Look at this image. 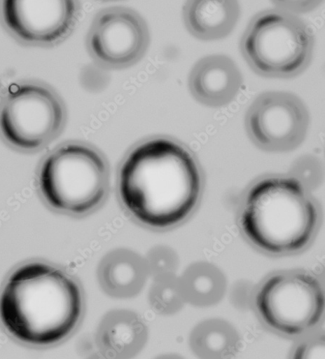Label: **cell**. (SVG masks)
Wrapping results in <instances>:
<instances>
[{
  "mask_svg": "<svg viewBox=\"0 0 325 359\" xmlns=\"http://www.w3.org/2000/svg\"><path fill=\"white\" fill-rule=\"evenodd\" d=\"M81 313L76 283L58 269L27 264L11 276L0 296V318L16 339L49 345L69 336Z\"/></svg>",
  "mask_w": 325,
  "mask_h": 359,
  "instance_id": "2",
  "label": "cell"
},
{
  "mask_svg": "<svg viewBox=\"0 0 325 359\" xmlns=\"http://www.w3.org/2000/svg\"><path fill=\"white\" fill-rule=\"evenodd\" d=\"M146 266L137 254L129 250H116L102 262L99 280L111 295L131 297L141 289L146 278Z\"/></svg>",
  "mask_w": 325,
  "mask_h": 359,
  "instance_id": "13",
  "label": "cell"
},
{
  "mask_svg": "<svg viewBox=\"0 0 325 359\" xmlns=\"http://www.w3.org/2000/svg\"><path fill=\"white\" fill-rule=\"evenodd\" d=\"M150 43L148 27L135 11L114 7L95 18L87 39L92 56L102 66L124 68L139 61Z\"/></svg>",
  "mask_w": 325,
  "mask_h": 359,
  "instance_id": "10",
  "label": "cell"
},
{
  "mask_svg": "<svg viewBox=\"0 0 325 359\" xmlns=\"http://www.w3.org/2000/svg\"><path fill=\"white\" fill-rule=\"evenodd\" d=\"M317 218L315 205L298 180L270 177L248 192L242 225L257 247L282 254L298 251L308 244Z\"/></svg>",
  "mask_w": 325,
  "mask_h": 359,
  "instance_id": "3",
  "label": "cell"
},
{
  "mask_svg": "<svg viewBox=\"0 0 325 359\" xmlns=\"http://www.w3.org/2000/svg\"><path fill=\"white\" fill-rule=\"evenodd\" d=\"M191 285L195 292L198 294L205 293L209 292L210 289L211 281L208 278L198 276L193 278Z\"/></svg>",
  "mask_w": 325,
  "mask_h": 359,
  "instance_id": "18",
  "label": "cell"
},
{
  "mask_svg": "<svg viewBox=\"0 0 325 359\" xmlns=\"http://www.w3.org/2000/svg\"><path fill=\"white\" fill-rule=\"evenodd\" d=\"M242 83L239 69L231 59L224 55H211L200 60L189 80L194 97L214 107L230 102L239 93Z\"/></svg>",
  "mask_w": 325,
  "mask_h": 359,
  "instance_id": "11",
  "label": "cell"
},
{
  "mask_svg": "<svg viewBox=\"0 0 325 359\" xmlns=\"http://www.w3.org/2000/svg\"><path fill=\"white\" fill-rule=\"evenodd\" d=\"M39 184L45 200L57 210L85 214L92 211L106 196L107 165L103 157L90 147L64 144L43 162Z\"/></svg>",
  "mask_w": 325,
  "mask_h": 359,
  "instance_id": "4",
  "label": "cell"
},
{
  "mask_svg": "<svg viewBox=\"0 0 325 359\" xmlns=\"http://www.w3.org/2000/svg\"><path fill=\"white\" fill-rule=\"evenodd\" d=\"M324 356V344L321 342H316L309 345L303 346L297 351L298 358H317Z\"/></svg>",
  "mask_w": 325,
  "mask_h": 359,
  "instance_id": "17",
  "label": "cell"
},
{
  "mask_svg": "<svg viewBox=\"0 0 325 359\" xmlns=\"http://www.w3.org/2000/svg\"><path fill=\"white\" fill-rule=\"evenodd\" d=\"M240 15L238 0H187L184 19L188 31L202 41L224 39Z\"/></svg>",
  "mask_w": 325,
  "mask_h": 359,
  "instance_id": "12",
  "label": "cell"
},
{
  "mask_svg": "<svg viewBox=\"0 0 325 359\" xmlns=\"http://www.w3.org/2000/svg\"><path fill=\"white\" fill-rule=\"evenodd\" d=\"M309 115L303 102L286 93H268L259 96L247 116V128L252 141L270 152H287L304 140Z\"/></svg>",
  "mask_w": 325,
  "mask_h": 359,
  "instance_id": "9",
  "label": "cell"
},
{
  "mask_svg": "<svg viewBox=\"0 0 325 359\" xmlns=\"http://www.w3.org/2000/svg\"><path fill=\"white\" fill-rule=\"evenodd\" d=\"M256 306L263 319L289 335L306 332L320 319L324 295L319 282L304 273L276 276L261 287Z\"/></svg>",
  "mask_w": 325,
  "mask_h": 359,
  "instance_id": "7",
  "label": "cell"
},
{
  "mask_svg": "<svg viewBox=\"0 0 325 359\" xmlns=\"http://www.w3.org/2000/svg\"><path fill=\"white\" fill-rule=\"evenodd\" d=\"M99 340L104 351L116 357L133 355L143 346L146 328L133 313L118 311L109 313L102 323Z\"/></svg>",
  "mask_w": 325,
  "mask_h": 359,
  "instance_id": "14",
  "label": "cell"
},
{
  "mask_svg": "<svg viewBox=\"0 0 325 359\" xmlns=\"http://www.w3.org/2000/svg\"><path fill=\"white\" fill-rule=\"evenodd\" d=\"M200 173L193 157L167 139L147 141L130 154L120 177V192L128 210L142 223L171 226L184 220L196 205Z\"/></svg>",
  "mask_w": 325,
  "mask_h": 359,
  "instance_id": "1",
  "label": "cell"
},
{
  "mask_svg": "<svg viewBox=\"0 0 325 359\" xmlns=\"http://www.w3.org/2000/svg\"><path fill=\"white\" fill-rule=\"evenodd\" d=\"M102 2H114V1H120V0H99Z\"/></svg>",
  "mask_w": 325,
  "mask_h": 359,
  "instance_id": "19",
  "label": "cell"
},
{
  "mask_svg": "<svg viewBox=\"0 0 325 359\" xmlns=\"http://www.w3.org/2000/svg\"><path fill=\"white\" fill-rule=\"evenodd\" d=\"M195 342V346L198 348H201V350L219 351L226 349L228 339L223 333L217 330H209L208 333H203L201 335L197 334Z\"/></svg>",
  "mask_w": 325,
  "mask_h": 359,
  "instance_id": "15",
  "label": "cell"
},
{
  "mask_svg": "<svg viewBox=\"0 0 325 359\" xmlns=\"http://www.w3.org/2000/svg\"><path fill=\"white\" fill-rule=\"evenodd\" d=\"M64 109L51 90L37 83L14 87L0 108V133L13 147L34 151L61 131Z\"/></svg>",
  "mask_w": 325,
  "mask_h": 359,
  "instance_id": "6",
  "label": "cell"
},
{
  "mask_svg": "<svg viewBox=\"0 0 325 359\" xmlns=\"http://www.w3.org/2000/svg\"><path fill=\"white\" fill-rule=\"evenodd\" d=\"M314 39L310 27L294 14L274 9L256 15L242 38L247 62L264 76L289 78L309 65Z\"/></svg>",
  "mask_w": 325,
  "mask_h": 359,
  "instance_id": "5",
  "label": "cell"
},
{
  "mask_svg": "<svg viewBox=\"0 0 325 359\" xmlns=\"http://www.w3.org/2000/svg\"><path fill=\"white\" fill-rule=\"evenodd\" d=\"M79 12L78 0H0V16L18 41L53 46L73 32Z\"/></svg>",
  "mask_w": 325,
  "mask_h": 359,
  "instance_id": "8",
  "label": "cell"
},
{
  "mask_svg": "<svg viewBox=\"0 0 325 359\" xmlns=\"http://www.w3.org/2000/svg\"><path fill=\"white\" fill-rule=\"evenodd\" d=\"M278 9L292 13H306L316 9L322 0H272Z\"/></svg>",
  "mask_w": 325,
  "mask_h": 359,
  "instance_id": "16",
  "label": "cell"
}]
</instances>
